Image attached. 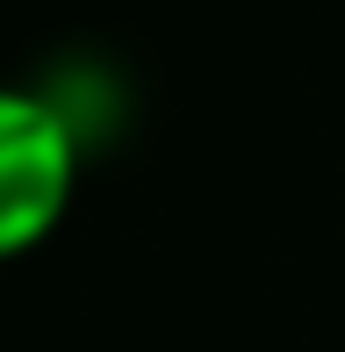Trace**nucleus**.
Segmentation results:
<instances>
[{
    "label": "nucleus",
    "mask_w": 345,
    "mask_h": 352,
    "mask_svg": "<svg viewBox=\"0 0 345 352\" xmlns=\"http://www.w3.org/2000/svg\"><path fill=\"white\" fill-rule=\"evenodd\" d=\"M80 187V130L51 94L0 87V266L36 252Z\"/></svg>",
    "instance_id": "obj_1"
}]
</instances>
